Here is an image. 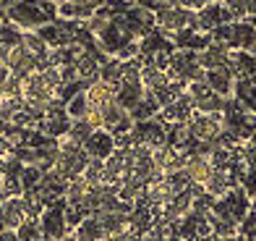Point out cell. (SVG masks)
<instances>
[{
	"label": "cell",
	"mask_w": 256,
	"mask_h": 241,
	"mask_svg": "<svg viewBox=\"0 0 256 241\" xmlns=\"http://www.w3.org/2000/svg\"><path fill=\"white\" fill-rule=\"evenodd\" d=\"M40 58L34 55L26 45H16L14 50L8 53V58H6V66H8V71L14 74V76H21V79H26L29 74H34V71H40Z\"/></svg>",
	"instance_id": "6da1fadb"
},
{
	"label": "cell",
	"mask_w": 256,
	"mask_h": 241,
	"mask_svg": "<svg viewBox=\"0 0 256 241\" xmlns=\"http://www.w3.org/2000/svg\"><path fill=\"white\" fill-rule=\"evenodd\" d=\"M26 204L24 199L18 197H8L3 202V210H0V223H3V228H10V231H18L21 225L26 223Z\"/></svg>",
	"instance_id": "7a4b0ae2"
},
{
	"label": "cell",
	"mask_w": 256,
	"mask_h": 241,
	"mask_svg": "<svg viewBox=\"0 0 256 241\" xmlns=\"http://www.w3.org/2000/svg\"><path fill=\"white\" fill-rule=\"evenodd\" d=\"M183 168H186V176H188L191 181H196V183H202V186L209 181V176H212V170H214V165L209 163V157L202 155V152L191 155V157L183 163Z\"/></svg>",
	"instance_id": "3957f363"
},
{
	"label": "cell",
	"mask_w": 256,
	"mask_h": 241,
	"mask_svg": "<svg viewBox=\"0 0 256 241\" xmlns=\"http://www.w3.org/2000/svg\"><path fill=\"white\" fill-rule=\"evenodd\" d=\"M86 102L89 108H97V110H104L108 105H112L115 102V87L112 84H92L86 89Z\"/></svg>",
	"instance_id": "277c9868"
},
{
	"label": "cell",
	"mask_w": 256,
	"mask_h": 241,
	"mask_svg": "<svg viewBox=\"0 0 256 241\" xmlns=\"http://www.w3.org/2000/svg\"><path fill=\"white\" fill-rule=\"evenodd\" d=\"M228 181H230V178L225 176V170H222V168H214L212 176H209V181L204 183V186H206V191L212 194V197H220V194L228 191Z\"/></svg>",
	"instance_id": "5b68a950"
},
{
	"label": "cell",
	"mask_w": 256,
	"mask_h": 241,
	"mask_svg": "<svg viewBox=\"0 0 256 241\" xmlns=\"http://www.w3.org/2000/svg\"><path fill=\"white\" fill-rule=\"evenodd\" d=\"M100 238V225L94 220H89V223H81L78 225V236L76 241H97Z\"/></svg>",
	"instance_id": "8992f818"
},
{
	"label": "cell",
	"mask_w": 256,
	"mask_h": 241,
	"mask_svg": "<svg viewBox=\"0 0 256 241\" xmlns=\"http://www.w3.org/2000/svg\"><path fill=\"white\" fill-rule=\"evenodd\" d=\"M243 3H246V16L256 19V0H243Z\"/></svg>",
	"instance_id": "52a82bcc"
},
{
	"label": "cell",
	"mask_w": 256,
	"mask_h": 241,
	"mask_svg": "<svg viewBox=\"0 0 256 241\" xmlns=\"http://www.w3.org/2000/svg\"><path fill=\"white\" fill-rule=\"evenodd\" d=\"M254 24H256V19H254Z\"/></svg>",
	"instance_id": "ba28073f"
}]
</instances>
